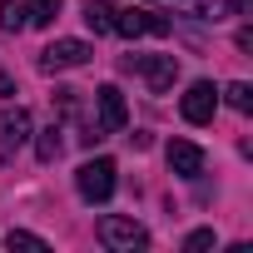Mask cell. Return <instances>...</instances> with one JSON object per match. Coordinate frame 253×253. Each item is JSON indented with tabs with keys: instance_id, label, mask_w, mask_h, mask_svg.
Segmentation results:
<instances>
[{
	"instance_id": "6da1fadb",
	"label": "cell",
	"mask_w": 253,
	"mask_h": 253,
	"mask_svg": "<svg viewBox=\"0 0 253 253\" xmlns=\"http://www.w3.org/2000/svg\"><path fill=\"white\" fill-rule=\"evenodd\" d=\"M114 159H84L80 164V174H75V189H80V199L84 204H104L109 194H114Z\"/></svg>"
},
{
	"instance_id": "7a4b0ae2",
	"label": "cell",
	"mask_w": 253,
	"mask_h": 253,
	"mask_svg": "<svg viewBox=\"0 0 253 253\" xmlns=\"http://www.w3.org/2000/svg\"><path fill=\"white\" fill-rule=\"evenodd\" d=\"M124 70H134L154 94L174 89V80H179V60H174V55H129V60H124Z\"/></svg>"
},
{
	"instance_id": "3957f363",
	"label": "cell",
	"mask_w": 253,
	"mask_h": 253,
	"mask_svg": "<svg viewBox=\"0 0 253 253\" xmlns=\"http://www.w3.org/2000/svg\"><path fill=\"white\" fill-rule=\"evenodd\" d=\"M99 243L114 248V253H134V248L149 243V233H144L134 218H124V213H104V218H99Z\"/></svg>"
},
{
	"instance_id": "277c9868",
	"label": "cell",
	"mask_w": 253,
	"mask_h": 253,
	"mask_svg": "<svg viewBox=\"0 0 253 253\" xmlns=\"http://www.w3.org/2000/svg\"><path fill=\"white\" fill-rule=\"evenodd\" d=\"M25 144H30V109L15 104V109L0 114V164H10Z\"/></svg>"
},
{
	"instance_id": "5b68a950",
	"label": "cell",
	"mask_w": 253,
	"mask_h": 253,
	"mask_svg": "<svg viewBox=\"0 0 253 253\" xmlns=\"http://www.w3.org/2000/svg\"><path fill=\"white\" fill-rule=\"evenodd\" d=\"M89 45L84 40H55V45H45L40 50V70L45 75H60V70H80V65H89Z\"/></svg>"
},
{
	"instance_id": "8992f818",
	"label": "cell",
	"mask_w": 253,
	"mask_h": 253,
	"mask_svg": "<svg viewBox=\"0 0 253 253\" xmlns=\"http://www.w3.org/2000/svg\"><path fill=\"white\" fill-rule=\"evenodd\" d=\"M94 109H99V119H94L99 134H119L124 124H129V109H124L119 84H99V89H94Z\"/></svg>"
},
{
	"instance_id": "52a82bcc",
	"label": "cell",
	"mask_w": 253,
	"mask_h": 253,
	"mask_svg": "<svg viewBox=\"0 0 253 253\" xmlns=\"http://www.w3.org/2000/svg\"><path fill=\"white\" fill-rule=\"evenodd\" d=\"M114 30L124 35V40H139V35H169V15H159V10H114Z\"/></svg>"
},
{
	"instance_id": "ba28073f",
	"label": "cell",
	"mask_w": 253,
	"mask_h": 253,
	"mask_svg": "<svg viewBox=\"0 0 253 253\" xmlns=\"http://www.w3.org/2000/svg\"><path fill=\"white\" fill-rule=\"evenodd\" d=\"M213 109H218V89H213L209 80H194V84L184 89V99H179V114H184L189 124H209Z\"/></svg>"
},
{
	"instance_id": "9c48e42d",
	"label": "cell",
	"mask_w": 253,
	"mask_h": 253,
	"mask_svg": "<svg viewBox=\"0 0 253 253\" xmlns=\"http://www.w3.org/2000/svg\"><path fill=\"white\" fill-rule=\"evenodd\" d=\"M169 169H174L179 179H199V174H204V149L189 144V139H174V144H169Z\"/></svg>"
},
{
	"instance_id": "30bf717a",
	"label": "cell",
	"mask_w": 253,
	"mask_h": 253,
	"mask_svg": "<svg viewBox=\"0 0 253 253\" xmlns=\"http://www.w3.org/2000/svg\"><path fill=\"white\" fill-rule=\"evenodd\" d=\"M80 5H84V20H89L94 35H109L114 30V5H109V0H80Z\"/></svg>"
},
{
	"instance_id": "8fae6325",
	"label": "cell",
	"mask_w": 253,
	"mask_h": 253,
	"mask_svg": "<svg viewBox=\"0 0 253 253\" xmlns=\"http://www.w3.org/2000/svg\"><path fill=\"white\" fill-rule=\"evenodd\" d=\"M149 5H159V10H174V15H199V20L218 15V5H213V0H149Z\"/></svg>"
},
{
	"instance_id": "7c38bea8",
	"label": "cell",
	"mask_w": 253,
	"mask_h": 253,
	"mask_svg": "<svg viewBox=\"0 0 253 253\" xmlns=\"http://www.w3.org/2000/svg\"><path fill=\"white\" fill-rule=\"evenodd\" d=\"M30 25V5H25V0H0V30H25Z\"/></svg>"
},
{
	"instance_id": "4fadbf2b",
	"label": "cell",
	"mask_w": 253,
	"mask_h": 253,
	"mask_svg": "<svg viewBox=\"0 0 253 253\" xmlns=\"http://www.w3.org/2000/svg\"><path fill=\"white\" fill-rule=\"evenodd\" d=\"M60 149H65V139H60V124L40 129V139H35V154H40V164H55V159H60Z\"/></svg>"
},
{
	"instance_id": "5bb4252c",
	"label": "cell",
	"mask_w": 253,
	"mask_h": 253,
	"mask_svg": "<svg viewBox=\"0 0 253 253\" xmlns=\"http://www.w3.org/2000/svg\"><path fill=\"white\" fill-rule=\"evenodd\" d=\"M5 248L15 253V248H30V253H50V243L40 238V233H25V228H10L5 233Z\"/></svg>"
},
{
	"instance_id": "9a60e30c",
	"label": "cell",
	"mask_w": 253,
	"mask_h": 253,
	"mask_svg": "<svg viewBox=\"0 0 253 253\" xmlns=\"http://www.w3.org/2000/svg\"><path fill=\"white\" fill-rule=\"evenodd\" d=\"M223 99H228V104H233L238 114H248V109H253V84H243V80H233V84L223 89Z\"/></svg>"
},
{
	"instance_id": "2e32d148",
	"label": "cell",
	"mask_w": 253,
	"mask_h": 253,
	"mask_svg": "<svg viewBox=\"0 0 253 253\" xmlns=\"http://www.w3.org/2000/svg\"><path fill=\"white\" fill-rule=\"evenodd\" d=\"M30 5V25H50L60 15V0H25Z\"/></svg>"
},
{
	"instance_id": "e0dca14e",
	"label": "cell",
	"mask_w": 253,
	"mask_h": 253,
	"mask_svg": "<svg viewBox=\"0 0 253 253\" xmlns=\"http://www.w3.org/2000/svg\"><path fill=\"white\" fill-rule=\"evenodd\" d=\"M209 243H213V228H199V233H189V238H184V248H189V253H199V248H209Z\"/></svg>"
},
{
	"instance_id": "ac0fdd59",
	"label": "cell",
	"mask_w": 253,
	"mask_h": 253,
	"mask_svg": "<svg viewBox=\"0 0 253 253\" xmlns=\"http://www.w3.org/2000/svg\"><path fill=\"white\" fill-rule=\"evenodd\" d=\"M248 10V0H228V15H243Z\"/></svg>"
},
{
	"instance_id": "d6986e66",
	"label": "cell",
	"mask_w": 253,
	"mask_h": 253,
	"mask_svg": "<svg viewBox=\"0 0 253 253\" xmlns=\"http://www.w3.org/2000/svg\"><path fill=\"white\" fill-rule=\"evenodd\" d=\"M0 94H15V84H10V75H0Z\"/></svg>"
}]
</instances>
